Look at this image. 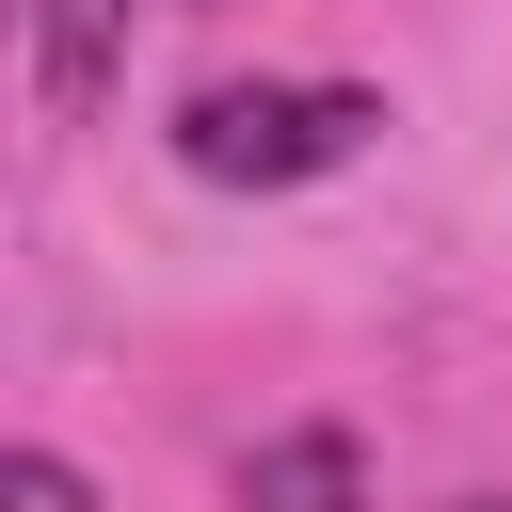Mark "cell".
<instances>
[{"instance_id":"277c9868","label":"cell","mask_w":512,"mask_h":512,"mask_svg":"<svg viewBox=\"0 0 512 512\" xmlns=\"http://www.w3.org/2000/svg\"><path fill=\"white\" fill-rule=\"evenodd\" d=\"M0 512H112L64 448H32V432H0Z\"/></svg>"},{"instance_id":"6da1fadb","label":"cell","mask_w":512,"mask_h":512,"mask_svg":"<svg viewBox=\"0 0 512 512\" xmlns=\"http://www.w3.org/2000/svg\"><path fill=\"white\" fill-rule=\"evenodd\" d=\"M368 128H384V96L368 80H208V96H176V176H208V192H304V176H336V160H368Z\"/></svg>"},{"instance_id":"52a82bcc","label":"cell","mask_w":512,"mask_h":512,"mask_svg":"<svg viewBox=\"0 0 512 512\" xmlns=\"http://www.w3.org/2000/svg\"><path fill=\"white\" fill-rule=\"evenodd\" d=\"M192 16H208V0H192Z\"/></svg>"},{"instance_id":"7a4b0ae2","label":"cell","mask_w":512,"mask_h":512,"mask_svg":"<svg viewBox=\"0 0 512 512\" xmlns=\"http://www.w3.org/2000/svg\"><path fill=\"white\" fill-rule=\"evenodd\" d=\"M240 512H368V448H352L336 416L256 432V448H240Z\"/></svg>"},{"instance_id":"5b68a950","label":"cell","mask_w":512,"mask_h":512,"mask_svg":"<svg viewBox=\"0 0 512 512\" xmlns=\"http://www.w3.org/2000/svg\"><path fill=\"white\" fill-rule=\"evenodd\" d=\"M0 32H32V0H0Z\"/></svg>"},{"instance_id":"3957f363","label":"cell","mask_w":512,"mask_h":512,"mask_svg":"<svg viewBox=\"0 0 512 512\" xmlns=\"http://www.w3.org/2000/svg\"><path fill=\"white\" fill-rule=\"evenodd\" d=\"M112 80H128V0H32V96H48V128H80Z\"/></svg>"},{"instance_id":"8992f818","label":"cell","mask_w":512,"mask_h":512,"mask_svg":"<svg viewBox=\"0 0 512 512\" xmlns=\"http://www.w3.org/2000/svg\"><path fill=\"white\" fill-rule=\"evenodd\" d=\"M464 512H512V496H464Z\"/></svg>"}]
</instances>
